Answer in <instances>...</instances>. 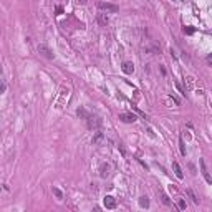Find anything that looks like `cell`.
Returning <instances> with one entry per match:
<instances>
[{"label":"cell","mask_w":212,"mask_h":212,"mask_svg":"<svg viewBox=\"0 0 212 212\" xmlns=\"http://www.w3.org/2000/svg\"><path fill=\"white\" fill-rule=\"evenodd\" d=\"M98 20H100V23H103V25H106V23H108V18H104L103 15H100V17H98Z\"/></svg>","instance_id":"obj_15"},{"label":"cell","mask_w":212,"mask_h":212,"mask_svg":"<svg viewBox=\"0 0 212 212\" xmlns=\"http://www.w3.org/2000/svg\"><path fill=\"white\" fill-rule=\"evenodd\" d=\"M161 199H162V202H164L166 206H171V204H172V202L169 201V197H167L166 194H161Z\"/></svg>","instance_id":"obj_13"},{"label":"cell","mask_w":212,"mask_h":212,"mask_svg":"<svg viewBox=\"0 0 212 212\" xmlns=\"http://www.w3.org/2000/svg\"><path fill=\"white\" fill-rule=\"evenodd\" d=\"M5 90H7V85H5V83H3V81H2V80H0V93H3Z\"/></svg>","instance_id":"obj_17"},{"label":"cell","mask_w":212,"mask_h":212,"mask_svg":"<svg viewBox=\"0 0 212 212\" xmlns=\"http://www.w3.org/2000/svg\"><path fill=\"white\" fill-rule=\"evenodd\" d=\"M104 141V134L103 132H95V136H93V146H98Z\"/></svg>","instance_id":"obj_8"},{"label":"cell","mask_w":212,"mask_h":212,"mask_svg":"<svg viewBox=\"0 0 212 212\" xmlns=\"http://www.w3.org/2000/svg\"><path fill=\"white\" fill-rule=\"evenodd\" d=\"M109 172H111V166L109 164H101V167H100V176L101 177H108Z\"/></svg>","instance_id":"obj_7"},{"label":"cell","mask_w":212,"mask_h":212,"mask_svg":"<svg viewBox=\"0 0 212 212\" xmlns=\"http://www.w3.org/2000/svg\"><path fill=\"white\" fill-rule=\"evenodd\" d=\"M38 53H40L42 56H45V58H48V60L53 58V51H51L47 45H43V43H40V45H38Z\"/></svg>","instance_id":"obj_2"},{"label":"cell","mask_w":212,"mask_h":212,"mask_svg":"<svg viewBox=\"0 0 212 212\" xmlns=\"http://www.w3.org/2000/svg\"><path fill=\"white\" fill-rule=\"evenodd\" d=\"M103 204H104L106 209H114V207H116V199L113 196H106L103 199Z\"/></svg>","instance_id":"obj_5"},{"label":"cell","mask_w":212,"mask_h":212,"mask_svg":"<svg viewBox=\"0 0 212 212\" xmlns=\"http://www.w3.org/2000/svg\"><path fill=\"white\" fill-rule=\"evenodd\" d=\"M172 167H174V174L177 176L179 179H182L184 177V172H182V169H181V166L177 164V162H172Z\"/></svg>","instance_id":"obj_10"},{"label":"cell","mask_w":212,"mask_h":212,"mask_svg":"<svg viewBox=\"0 0 212 212\" xmlns=\"http://www.w3.org/2000/svg\"><path fill=\"white\" fill-rule=\"evenodd\" d=\"M51 191H53V194L56 196V199H58V201H61V199H63V194H61V191H60L58 187H51Z\"/></svg>","instance_id":"obj_12"},{"label":"cell","mask_w":212,"mask_h":212,"mask_svg":"<svg viewBox=\"0 0 212 212\" xmlns=\"http://www.w3.org/2000/svg\"><path fill=\"white\" fill-rule=\"evenodd\" d=\"M86 123H88V128H90V129H98V128L103 124V121H101L98 116H86Z\"/></svg>","instance_id":"obj_1"},{"label":"cell","mask_w":212,"mask_h":212,"mask_svg":"<svg viewBox=\"0 0 212 212\" xmlns=\"http://www.w3.org/2000/svg\"><path fill=\"white\" fill-rule=\"evenodd\" d=\"M199 164H201V171H202V176H204L206 182H207V184H212V177H210L209 171H207V167H206V161H204V159H201V161H199Z\"/></svg>","instance_id":"obj_3"},{"label":"cell","mask_w":212,"mask_h":212,"mask_svg":"<svg viewBox=\"0 0 212 212\" xmlns=\"http://www.w3.org/2000/svg\"><path fill=\"white\" fill-rule=\"evenodd\" d=\"M119 119H121L123 123H134L136 116L132 113H119Z\"/></svg>","instance_id":"obj_6"},{"label":"cell","mask_w":212,"mask_h":212,"mask_svg":"<svg viewBox=\"0 0 212 212\" xmlns=\"http://www.w3.org/2000/svg\"><path fill=\"white\" fill-rule=\"evenodd\" d=\"M187 194H189V196H191V199H192V201H194V202H196V204H197V202H199V199L196 197V194H194V192L191 191V189H187Z\"/></svg>","instance_id":"obj_14"},{"label":"cell","mask_w":212,"mask_h":212,"mask_svg":"<svg viewBox=\"0 0 212 212\" xmlns=\"http://www.w3.org/2000/svg\"><path fill=\"white\" fill-rule=\"evenodd\" d=\"M184 33L192 35V33H194V28H192V26H187V28H184Z\"/></svg>","instance_id":"obj_16"},{"label":"cell","mask_w":212,"mask_h":212,"mask_svg":"<svg viewBox=\"0 0 212 212\" xmlns=\"http://www.w3.org/2000/svg\"><path fill=\"white\" fill-rule=\"evenodd\" d=\"M98 8L100 10H104V12H118V7L113 5V3H108V2H98Z\"/></svg>","instance_id":"obj_4"},{"label":"cell","mask_w":212,"mask_h":212,"mask_svg":"<svg viewBox=\"0 0 212 212\" xmlns=\"http://www.w3.org/2000/svg\"><path fill=\"white\" fill-rule=\"evenodd\" d=\"M179 209H182V210L186 209V202L182 201V199H179Z\"/></svg>","instance_id":"obj_18"},{"label":"cell","mask_w":212,"mask_h":212,"mask_svg":"<svg viewBox=\"0 0 212 212\" xmlns=\"http://www.w3.org/2000/svg\"><path fill=\"white\" fill-rule=\"evenodd\" d=\"M60 13H63V8H61V7H56V15H60Z\"/></svg>","instance_id":"obj_19"},{"label":"cell","mask_w":212,"mask_h":212,"mask_svg":"<svg viewBox=\"0 0 212 212\" xmlns=\"http://www.w3.org/2000/svg\"><path fill=\"white\" fill-rule=\"evenodd\" d=\"M123 71H124L126 75H131L132 71H134V65H132L131 61H124V63H123Z\"/></svg>","instance_id":"obj_9"},{"label":"cell","mask_w":212,"mask_h":212,"mask_svg":"<svg viewBox=\"0 0 212 212\" xmlns=\"http://www.w3.org/2000/svg\"><path fill=\"white\" fill-rule=\"evenodd\" d=\"M139 206L143 207V209H144V207H149V199L146 197V196H143V197L139 199Z\"/></svg>","instance_id":"obj_11"}]
</instances>
